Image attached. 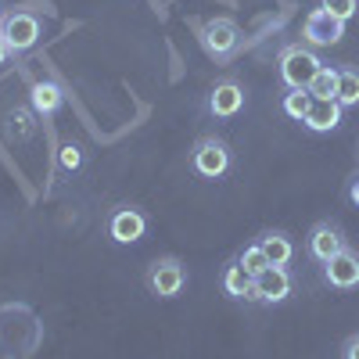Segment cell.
Listing matches in <instances>:
<instances>
[{"instance_id":"6da1fadb","label":"cell","mask_w":359,"mask_h":359,"mask_svg":"<svg viewBox=\"0 0 359 359\" xmlns=\"http://www.w3.org/2000/svg\"><path fill=\"white\" fill-rule=\"evenodd\" d=\"M323 69V62L302 43H294V47H284L280 50V62H277V72L284 79L287 90H309V83L316 79V72Z\"/></svg>"},{"instance_id":"7a4b0ae2","label":"cell","mask_w":359,"mask_h":359,"mask_svg":"<svg viewBox=\"0 0 359 359\" xmlns=\"http://www.w3.org/2000/svg\"><path fill=\"white\" fill-rule=\"evenodd\" d=\"M205 54L212 57V62H226V57L237 54V47H241V29H237L233 18H208L201 25V33H198Z\"/></svg>"},{"instance_id":"3957f363","label":"cell","mask_w":359,"mask_h":359,"mask_svg":"<svg viewBox=\"0 0 359 359\" xmlns=\"http://www.w3.org/2000/svg\"><path fill=\"white\" fill-rule=\"evenodd\" d=\"M144 280H147V291H151L155 298H176L180 291H184V284H187V266L180 259H172V255L155 259L151 266H147Z\"/></svg>"},{"instance_id":"277c9868","label":"cell","mask_w":359,"mask_h":359,"mask_svg":"<svg viewBox=\"0 0 359 359\" xmlns=\"http://www.w3.org/2000/svg\"><path fill=\"white\" fill-rule=\"evenodd\" d=\"M191 165L205 180H219L230 169V147L219 137H201L194 144V151H191Z\"/></svg>"},{"instance_id":"5b68a950","label":"cell","mask_w":359,"mask_h":359,"mask_svg":"<svg viewBox=\"0 0 359 359\" xmlns=\"http://www.w3.org/2000/svg\"><path fill=\"white\" fill-rule=\"evenodd\" d=\"M0 36H4L11 54H22L40 40V18L33 11H11L0 22Z\"/></svg>"},{"instance_id":"8992f818","label":"cell","mask_w":359,"mask_h":359,"mask_svg":"<svg viewBox=\"0 0 359 359\" xmlns=\"http://www.w3.org/2000/svg\"><path fill=\"white\" fill-rule=\"evenodd\" d=\"M302 36H306V43H313V47H334V43H341V36H345V22H338L331 11L316 8V11H309V18H306V25H302Z\"/></svg>"},{"instance_id":"52a82bcc","label":"cell","mask_w":359,"mask_h":359,"mask_svg":"<svg viewBox=\"0 0 359 359\" xmlns=\"http://www.w3.org/2000/svg\"><path fill=\"white\" fill-rule=\"evenodd\" d=\"M144 230H147L144 212H140V208H130V205L115 208L111 219H108V233H111L115 245H133V241H140Z\"/></svg>"},{"instance_id":"ba28073f","label":"cell","mask_w":359,"mask_h":359,"mask_svg":"<svg viewBox=\"0 0 359 359\" xmlns=\"http://www.w3.org/2000/svg\"><path fill=\"white\" fill-rule=\"evenodd\" d=\"M306 248H309V255L316 262H331L338 252H345V237H341V230L334 223H316L309 230V237H306Z\"/></svg>"},{"instance_id":"9c48e42d","label":"cell","mask_w":359,"mask_h":359,"mask_svg":"<svg viewBox=\"0 0 359 359\" xmlns=\"http://www.w3.org/2000/svg\"><path fill=\"white\" fill-rule=\"evenodd\" d=\"M287 294H291V273L284 266H269L255 277V302L273 306V302H284Z\"/></svg>"},{"instance_id":"30bf717a","label":"cell","mask_w":359,"mask_h":359,"mask_svg":"<svg viewBox=\"0 0 359 359\" xmlns=\"http://www.w3.org/2000/svg\"><path fill=\"white\" fill-rule=\"evenodd\" d=\"M323 277L331 287L338 291H348V287H359V255L355 252H338L331 262H323Z\"/></svg>"},{"instance_id":"8fae6325","label":"cell","mask_w":359,"mask_h":359,"mask_svg":"<svg viewBox=\"0 0 359 359\" xmlns=\"http://www.w3.org/2000/svg\"><path fill=\"white\" fill-rule=\"evenodd\" d=\"M241 104H245V90L237 86L233 79L216 83V86H212V94H208V111H212L216 118H230V115H237V111H241Z\"/></svg>"},{"instance_id":"7c38bea8","label":"cell","mask_w":359,"mask_h":359,"mask_svg":"<svg viewBox=\"0 0 359 359\" xmlns=\"http://www.w3.org/2000/svg\"><path fill=\"white\" fill-rule=\"evenodd\" d=\"M223 291H226L230 298H248V302H255V277L233 259V262H226V269H223Z\"/></svg>"},{"instance_id":"4fadbf2b","label":"cell","mask_w":359,"mask_h":359,"mask_svg":"<svg viewBox=\"0 0 359 359\" xmlns=\"http://www.w3.org/2000/svg\"><path fill=\"white\" fill-rule=\"evenodd\" d=\"M306 126L313 133H331L341 126V104L338 101H313L309 115H306Z\"/></svg>"},{"instance_id":"5bb4252c","label":"cell","mask_w":359,"mask_h":359,"mask_svg":"<svg viewBox=\"0 0 359 359\" xmlns=\"http://www.w3.org/2000/svg\"><path fill=\"white\" fill-rule=\"evenodd\" d=\"M259 248L266 252L269 266H287V262L294 259V245H291V237H287L284 230H269V233H262Z\"/></svg>"},{"instance_id":"9a60e30c","label":"cell","mask_w":359,"mask_h":359,"mask_svg":"<svg viewBox=\"0 0 359 359\" xmlns=\"http://www.w3.org/2000/svg\"><path fill=\"white\" fill-rule=\"evenodd\" d=\"M29 97H33V108H36L40 115H54L57 108H62V101H65L62 86L50 83V79H36L33 90H29Z\"/></svg>"},{"instance_id":"2e32d148","label":"cell","mask_w":359,"mask_h":359,"mask_svg":"<svg viewBox=\"0 0 359 359\" xmlns=\"http://www.w3.org/2000/svg\"><path fill=\"white\" fill-rule=\"evenodd\" d=\"M309 94H313L316 101H338V69L323 65V69L316 72V79L309 83Z\"/></svg>"},{"instance_id":"e0dca14e","label":"cell","mask_w":359,"mask_h":359,"mask_svg":"<svg viewBox=\"0 0 359 359\" xmlns=\"http://www.w3.org/2000/svg\"><path fill=\"white\" fill-rule=\"evenodd\" d=\"M313 101H316V97L309 94V90H291V94H284V115L294 118V123H306Z\"/></svg>"},{"instance_id":"ac0fdd59","label":"cell","mask_w":359,"mask_h":359,"mask_svg":"<svg viewBox=\"0 0 359 359\" xmlns=\"http://www.w3.org/2000/svg\"><path fill=\"white\" fill-rule=\"evenodd\" d=\"M338 104L341 108L359 104V72L355 69H338Z\"/></svg>"},{"instance_id":"d6986e66","label":"cell","mask_w":359,"mask_h":359,"mask_svg":"<svg viewBox=\"0 0 359 359\" xmlns=\"http://www.w3.org/2000/svg\"><path fill=\"white\" fill-rule=\"evenodd\" d=\"M237 262H241V266L248 269L252 277H259L262 269H269V259H266V252H262L259 245H248V248H245L241 255H237Z\"/></svg>"},{"instance_id":"ffe728a7","label":"cell","mask_w":359,"mask_h":359,"mask_svg":"<svg viewBox=\"0 0 359 359\" xmlns=\"http://www.w3.org/2000/svg\"><path fill=\"white\" fill-rule=\"evenodd\" d=\"M323 11H331L338 22H348L359 11V0H323Z\"/></svg>"},{"instance_id":"44dd1931","label":"cell","mask_w":359,"mask_h":359,"mask_svg":"<svg viewBox=\"0 0 359 359\" xmlns=\"http://www.w3.org/2000/svg\"><path fill=\"white\" fill-rule=\"evenodd\" d=\"M57 158H62L65 169H79V162H83V155H79L76 144H62V155H57Z\"/></svg>"},{"instance_id":"7402d4cb","label":"cell","mask_w":359,"mask_h":359,"mask_svg":"<svg viewBox=\"0 0 359 359\" xmlns=\"http://www.w3.org/2000/svg\"><path fill=\"white\" fill-rule=\"evenodd\" d=\"M33 126L25 123V111H11V137H29Z\"/></svg>"},{"instance_id":"603a6c76","label":"cell","mask_w":359,"mask_h":359,"mask_svg":"<svg viewBox=\"0 0 359 359\" xmlns=\"http://www.w3.org/2000/svg\"><path fill=\"white\" fill-rule=\"evenodd\" d=\"M341 359H359V334H352V338L341 345Z\"/></svg>"},{"instance_id":"cb8c5ba5","label":"cell","mask_w":359,"mask_h":359,"mask_svg":"<svg viewBox=\"0 0 359 359\" xmlns=\"http://www.w3.org/2000/svg\"><path fill=\"white\" fill-rule=\"evenodd\" d=\"M348 198H352V205H359V176L352 180V187H348Z\"/></svg>"},{"instance_id":"d4e9b609","label":"cell","mask_w":359,"mask_h":359,"mask_svg":"<svg viewBox=\"0 0 359 359\" xmlns=\"http://www.w3.org/2000/svg\"><path fill=\"white\" fill-rule=\"evenodd\" d=\"M8 54H11V50H8V43H4V36H0V65H4V62H8Z\"/></svg>"},{"instance_id":"484cf974","label":"cell","mask_w":359,"mask_h":359,"mask_svg":"<svg viewBox=\"0 0 359 359\" xmlns=\"http://www.w3.org/2000/svg\"><path fill=\"white\" fill-rule=\"evenodd\" d=\"M4 15H8V11H4V4H0V22H4Z\"/></svg>"}]
</instances>
